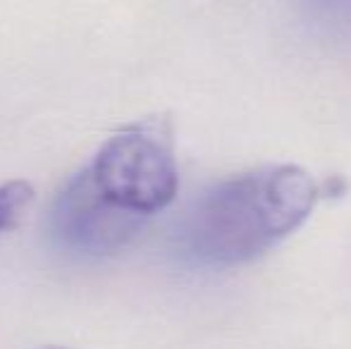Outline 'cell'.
<instances>
[{"instance_id": "1", "label": "cell", "mask_w": 351, "mask_h": 349, "mask_svg": "<svg viewBox=\"0 0 351 349\" xmlns=\"http://www.w3.org/2000/svg\"><path fill=\"white\" fill-rule=\"evenodd\" d=\"M318 201L299 165H268L206 191L184 223V247L204 265L246 263L294 232Z\"/></svg>"}, {"instance_id": "2", "label": "cell", "mask_w": 351, "mask_h": 349, "mask_svg": "<svg viewBox=\"0 0 351 349\" xmlns=\"http://www.w3.org/2000/svg\"><path fill=\"white\" fill-rule=\"evenodd\" d=\"M108 201L139 218L167 208L180 189L172 125L146 117L110 134L88 165Z\"/></svg>"}, {"instance_id": "3", "label": "cell", "mask_w": 351, "mask_h": 349, "mask_svg": "<svg viewBox=\"0 0 351 349\" xmlns=\"http://www.w3.org/2000/svg\"><path fill=\"white\" fill-rule=\"evenodd\" d=\"M141 220L108 201L86 168L58 196L53 234L65 249L86 256H106L125 247L139 232Z\"/></svg>"}, {"instance_id": "4", "label": "cell", "mask_w": 351, "mask_h": 349, "mask_svg": "<svg viewBox=\"0 0 351 349\" xmlns=\"http://www.w3.org/2000/svg\"><path fill=\"white\" fill-rule=\"evenodd\" d=\"M34 196L36 191L27 180H8L0 184V237L27 215Z\"/></svg>"}, {"instance_id": "5", "label": "cell", "mask_w": 351, "mask_h": 349, "mask_svg": "<svg viewBox=\"0 0 351 349\" xmlns=\"http://www.w3.org/2000/svg\"><path fill=\"white\" fill-rule=\"evenodd\" d=\"M46 349H65V347H46Z\"/></svg>"}]
</instances>
